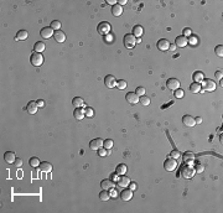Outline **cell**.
<instances>
[{
	"instance_id": "1",
	"label": "cell",
	"mask_w": 223,
	"mask_h": 213,
	"mask_svg": "<svg viewBox=\"0 0 223 213\" xmlns=\"http://www.w3.org/2000/svg\"><path fill=\"white\" fill-rule=\"evenodd\" d=\"M178 176H182L183 178H192L195 176V168L193 166L190 165H182L180 168V172H178Z\"/></svg>"
},
{
	"instance_id": "2",
	"label": "cell",
	"mask_w": 223,
	"mask_h": 213,
	"mask_svg": "<svg viewBox=\"0 0 223 213\" xmlns=\"http://www.w3.org/2000/svg\"><path fill=\"white\" fill-rule=\"evenodd\" d=\"M135 45H136V38H135L134 35L128 34V35L124 36V46H125L127 48H133Z\"/></svg>"
},
{
	"instance_id": "3",
	"label": "cell",
	"mask_w": 223,
	"mask_h": 213,
	"mask_svg": "<svg viewBox=\"0 0 223 213\" xmlns=\"http://www.w3.org/2000/svg\"><path fill=\"white\" fill-rule=\"evenodd\" d=\"M30 62H31L32 66H35V67L41 66V64L43 63L42 54H41V53H37V52H34V53L31 54V58H30Z\"/></svg>"
},
{
	"instance_id": "4",
	"label": "cell",
	"mask_w": 223,
	"mask_h": 213,
	"mask_svg": "<svg viewBox=\"0 0 223 213\" xmlns=\"http://www.w3.org/2000/svg\"><path fill=\"white\" fill-rule=\"evenodd\" d=\"M201 87L205 92H213L216 89V83L211 81V79H203Z\"/></svg>"
},
{
	"instance_id": "5",
	"label": "cell",
	"mask_w": 223,
	"mask_h": 213,
	"mask_svg": "<svg viewBox=\"0 0 223 213\" xmlns=\"http://www.w3.org/2000/svg\"><path fill=\"white\" fill-rule=\"evenodd\" d=\"M176 166H177V162H176L175 159H172V157H168L167 160L164 162V167H165V170H166V171H170V172L175 170Z\"/></svg>"
},
{
	"instance_id": "6",
	"label": "cell",
	"mask_w": 223,
	"mask_h": 213,
	"mask_svg": "<svg viewBox=\"0 0 223 213\" xmlns=\"http://www.w3.org/2000/svg\"><path fill=\"white\" fill-rule=\"evenodd\" d=\"M166 87L170 89V91H176V89L180 88V82H178V79H176V78H170L166 82Z\"/></svg>"
},
{
	"instance_id": "7",
	"label": "cell",
	"mask_w": 223,
	"mask_h": 213,
	"mask_svg": "<svg viewBox=\"0 0 223 213\" xmlns=\"http://www.w3.org/2000/svg\"><path fill=\"white\" fill-rule=\"evenodd\" d=\"M125 98H127V102L130 103V104H138L139 99H140V97H139L135 92H129L125 96Z\"/></svg>"
},
{
	"instance_id": "8",
	"label": "cell",
	"mask_w": 223,
	"mask_h": 213,
	"mask_svg": "<svg viewBox=\"0 0 223 213\" xmlns=\"http://www.w3.org/2000/svg\"><path fill=\"white\" fill-rule=\"evenodd\" d=\"M98 32L99 34H101V35H107L109 31H110V25H109L108 22H106V21H104V22H101V24H99L98 25Z\"/></svg>"
},
{
	"instance_id": "9",
	"label": "cell",
	"mask_w": 223,
	"mask_h": 213,
	"mask_svg": "<svg viewBox=\"0 0 223 213\" xmlns=\"http://www.w3.org/2000/svg\"><path fill=\"white\" fill-rule=\"evenodd\" d=\"M101 186H102L103 190L108 191V190H113V188L115 187V183H114V181L110 180V178H106V180H103L101 182Z\"/></svg>"
},
{
	"instance_id": "10",
	"label": "cell",
	"mask_w": 223,
	"mask_h": 213,
	"mask_svg": "<svg viewBox=\"0 0 223 213\" xmlns=\"http://www.w3.org/2000/svg\"><path fill=\"white\" fill-rule=\"evenodd\" d=\"M104 84H106L107 88H114L117 86V81H115V77H113L112 74H109L104 78Z\"/></svg>"
},
{
	"instance_id": "11",
	"label": "cell",
	"mask_w": 223,
	"mask_h": 213,
	"mask_svg": "<svg viewBox=\"0 0 223 213\" xmlns=\"http://www.w3.org/2000/svg\"><path fill=\"white\" fill-rule=\"evenodd\" d=\"M182 123L185 126H188V128H192L196 125V122H195V118L191 117V115H185L182 118Z\"/></svg>"
},
{
	"instance_id": "12",
	"label": "cell",
	"mask_w": 223,
	"mask_h": 213,
	"mask_svg": "<svg viewBox=\"0 0 223 213\" xmlns=\"http://www.w3.org/2000/svg\"><path fill=\"white\" fill-rule=\"evenodd\" d=\"M187 43H188V40H187V37L183 36V35L182 36L176 37V40H175V46L176 47H186Z\"/></svg>"
},
{
	"instance_id": "13",
	"label": "cell",
	"mask_w": 223,
	"mask_h": 213,
	"mask_svg": "<svg viewBox=\"0 0 223 213\" xmlns=\"http://www.w3.org/2000/svg\"><path fill=\"white\" fill-rule=\"evenodd\" d=\"M89 146H91L92 150H99L101 147H103V140L102 139H93L89 142Z\"/></svg>"
},
{
	"instance_id": "14",
	"label": "cell",
	"mask_w": 223,
	"mask_h": 213,
	"mask_svg": "<svg viewBox=\"0 0 223 213\" xmlns=\"http://www.w3.org/2000/svg\"><path fill=\"white\" fill-rule=\"evenodd\" d=\"M182 160H183V162L186 163V165H191V163L195 161V155H193L192 152H190V151H187V152H185L183 154V156H182Z\"/></svg>"
},
{
	"instance_id": "15",
	"label": "cell",
	"mask_w": 223,
	"mask_h": 213,
	"mask_svg": "<svg viewBox=\"0 0 223 213\" xmlns=\"http://www.w3.org/2000/svg\"><path fill=\"white\" fill-rule=\"evenodd\" d=\"M120 197H122V200L123 201H130L131 198H133V191L130 190V188H127V190H123L122 193H120Z\"/></svg>"
},
{
	"instance_id": "16",
	"label": "cell",
	"mask_w": 223,
	"mask_h": 213,
	"mask_svg": "<svg viewBox=\"0 0 223 213\" xmlns=\"http://www.w3.org/2000/svg\"><path fill=\"white\" fill-rule=\"evenodd\" d=\"M41 37H43V38H50V37H52V35L55 34L53 32V30H52V27H43L42 30H41Z\"/></svg>"
},
{
	"instance_id": "17",
	"label": "cell",
	"mask_w": 223,
	"mask_h": 213,
	"mask_svg": "<svg viewBox=\"0 0 223 213\" xmlns=\"http://www.w3.org/2000/svg\"><path fill=\"white\" fill-rule=\"evenodd\" d=\"M53 37H55V40H56L57 42H61V43L66 41V35H64V32H62L61 30H58V31L55 32Z\"/></svg>"
},
{
	"instance_id": "18",
	"label": "cell",
	"mask_w": 223,
	"mask_h": 213,
	"mask_svg": "<svg viewBox=\"0 0 223 213\" xmlns=\"http://www.w3.org/2000/svg\"><path fill=\"white\" fill-rule=\"evenodd\" d=\"M168 47H170V42H168L167 40L162 38L157 42V48L160 50V51H166V50H168Z\"/></svg>"
},
{
	"instance_id": "19",
	"label": "cell",
	"mask_w": 223,
	"mask_h": 213,
	"mask_svg": "<svg viewBox=\"0 0 223 213\" xmlns=\"http://www.w3.org/2000/svg\"><path fill=\"white\" fill-rule=\"evenodd\" d=\"M4 159H5V161H6L8 163H14L15 160H16V156H15V154L13 151H8V152H5Z\"/></svg>"
},
{
	"instance_id": "20",
	"label": "cell",
	"mask_w": 223,
	"mask_h": 213,
	"mask_svg": "<svg viewBox=\"0 0 223 213\" xmlns=\"http://www.w3.org/2000/svg\"><path fill=\"white\" fill-rule=\"evenodd\" d=\"M73 115H74V118H76L77 120H82V119L86 117V114H84V109H82V108H76V109H74Z\"/></svg>"
},
{
	"instance_id": "21",
	"label": "cell",
	"mask_w": 223,
	"mask_h": 213,
	"mask_svg": "<svg viewBox=\"0 0 223 213\" xmlns=\"http://www.w3.org/2000/svg\"><path fill=\"white\" fill-rule=\"evenodd\" d=\"M37 103L36 102H30L29 104H27V107H26V110H27V113L29 114H35L37 112Z\"/></svg>"
},
{
	"instance_id": "22",
	"label": "cell",
	"mask_w": 223,
	"mask_h": 213,
	"mask_svg": "<svg viewBox=\"0 0 223 213\" xmlns=\"http://www.w3.org/2000/svg\"><path fill=\"white\" fill-rule=\"evenodd\" d=\"M72 105L76 107V108L84 107V101H83L81 97H74V98L72 99Z\"/></svg>"
},
{
	"instance_id": "23",
	"label": "cell",
	"mask_w": 223,
	"mask_h": 213,
	"mask_svg": "<svg viewBox=\"0 0 223 213\" xmlns=\"http://www.w3.org/2000/svg\"><path fill=\"white\" fill-rule=\"evenodd\" d=\"M40 170H41L42 172H51L52 171V165L50 162H42V163H40Z\"/></svg>"
},
{
	"instance_id": "24",
	"label": "cell",
	"mask_w": 223,
	"mask_h": 213,
	"mask_svg": "<svg viewBox=\"0 0 223 213\" xmlns=\"http://www.w3.org/2000/svg\"><path fill=\"white\" fill-rule=\"evenodd\" d=\"M112 14L114 16H120L123 14V8L119 4H115L114 6H112Z\"/></svg>"
},
{
	"instance_id": "25",
	"label": "cell",
	"mask_w": 223,
	"mask_h": 213,
	"mask_svg": "<svg viewBox=\"0 0 223 213\" xmlns=\"http://www.w3.org/2000/svg\"><path fill=\"white\" fill-rule=\"evenodd\" d=\"M129 183H130V180H129L127 176H124V175L118 180V186H120V187H128Z\"/></svg>"
},
{
	"instance_id": "26",
	"label": "cell",
	"mask_w": 223,
	"mask_h": 213,
	"mask_svg": "<svg viewBox=\"0 0 223 213\" xmlns=\"http://www.w3.org/2000/svg\"><path fill=\"white\" fill-rule=\"evenodd\" d=\"M29 37V34L26 30H20V31L16 34V37H15V40L16 41H20V40H26Z\"/></svg>"
},
{
	"instance_id": "27",
	"label": "cell",
	"mask_w": 223,
	"mask_h": 213,
	"mask_svg": "<svg viewBox=\"0 0 223 213\" xmlns=\"http://www.w3.org/2000/svg\"><path fill=\"white\" fill-rule=\"evenodd\" d=\"M193 79H195L196 83H201L203 79H205V74H203L201 71H197L193 73Z\"/></svg>"
},
{
	"instance_id": "28",
	"label": "cell",
	"mask_w": 223,
	"mask_h": 213,
	"mask_svg": "<svg viewBox=\"0 0 223 213\" xmlns=\"http://www.w3.org/2000/svg\"><path fill=\"white\" fill-rule=\"evenodd\" d=\"M45 48H46V46H45V43H43L42 41H38V42H36V43H35V46H34L35 52H37V53L42 52Z\"/></svg>"
},
{
	"instance_id": "29",
	"label": "cell",
	"mask_w": 223,
	"mask_h": 213,
	"mask_svg": "<svg viewBox=\"0 0 223 213\" xmlns=\"http://www.w3.org/2000/svg\"><path fill=\"white\" fill-rule=\"evenodd\" d=\"M115 172H117V175H119V176L125 175V172H127V166L124 165V163H120V165H118V166H117Z\"/></svg>"
},
{
	"instance_id": "30",
	"label": "cell",
	"mask_w": 223,
	"mask_h": 213,
	"mask_svg": "<svg viewBox=\"0 0 223 213\" xmlns=\"http://www.w3.org/2000/svg\"><path fill=\"white\" fill-rule=\"evenodd\" d=\"M143 32H144V30H143V27L140 26V25H136V26L133 29V35L135 37H140L143 35Z\"/></svg>"
},
{
	"instance_id": "31",
	"label": "cell",
	"mask_w": 223,
	"mask_h": 213,
	"mask_svg": "<svg viewBox=\"0 0 223 213\" xmlns=\"http://www.w3.org/2000/svg\"><path fill=\"white\" fill-rule=\"evenodd\" d=\"M201 83H192L191 84V86H190V91L192 92V93H198V92H200L201 91Z\"/></svg>"
},
{
	"instance_id": "32",
	"label": "cell",
	"mask_w": 223,
	"mask_h": 213,
	"mask_svg": "<svg viewBox=\"0 0 223 213\" xmlns=\"http://www.w3.org/2000/svg\"><path fill=\"white\" fill-rule=\"evenodd\" d=\"M99 198H101L102 201H108L109 198H110V193H109L107 190H103L101 193H99Z\"/></svg>"
},
{
	"instance_id": "33",
	"label": "cell",
	"mask_w": 223,
	"mask_h": 213,
	"mask_svg": "<svg viewBox=\"0 0 223 213\" xmlns=\"http://www.w3.org/2000/svg\"><path fill=\"white\" fill-rule=\"evenodd\" d=\"M139 103H140L141 105H144V107H148L149 104H150V98L146 97V96H141L140 99H139Z\"/></svg>"
},
{
	"instance_id": "34",
	"label": "cell",
	"mask_w": 223,
	"mask_h": 213,
	"mask_svg": "<svg viewBox=\"0 0 223 213\" xmlns=\"http://www.w3.org/2000/svg\"><path fill=\"white\" fill-rule=\"evenodd\" d=\"M113 145H114V142H113L112 139H107V140L103 141V147L107 149V150H108V149H112Z\"/></svg>"
},
{
	"instance_id": "35",
	"label": "cell",
	"mask_w": 223,
	"mask_h": 213,
	"mask_svg": "<svg viewBox=\"0 0 223 213\" xmlns=\"http://www.w3.org/2000/svg\"><path fill=\"white\" fill-rule=\"evenodd\" d=\"M29 163H30V166L31 167H38L40 166V160L37 157H32V159H30Z\"/></svg>"
},
{
	"instance_id": "36",
	"label": "cell",
	"mask_w": 223,
	"mask_h": 213,
	"mask_svg": "<svg viewBox=\"0 0 223 213\" xmlns=\"http://www.w3.org/2000/svg\"><path fill=\"white\" fill-rule=\"evenodd\" d=\"M50 27H52V30H55V31H58L59 27H61V22L57 21V20H55V21L51 22V26Z\"/></svg>"
},
{
	"instance_id": "37",
	"label": "cell",
	"mask_w": 223,
	"mask_h": 213,
	"mask_svg": "<svg viewBox=\"0 0 223 213\" xmlns=\"http://www.w3.org/2000/svg\"><path fill=\"white\" fill-rule=\"evenodd\" d=\"M215 52L218 57H223V46L222 45H220V46H217L216 50H215Z\"/></svg>"
},
{
	"instance_id": "38",
	"label": "cell",
	"mask_w": 223,
	"mask_h": 213,
	"mask_svg": "<svg viewBox=\"0 0 223 213\" xmlns=\"http://www.w3.org/2000/svg\"><path fill=\"white\" fill-rule=\"evenodd\" d=\"M84 114H86V117L92 118L94 115V112H93L92 108H86V109H84Z\"/></svg>"
},
{
	"instance_id": "39",
	"label": "cell",
	"mask_w": 223,
	"mask_h": 213,
	"mask_svg": "<svg viewBox=\"0 0 223 213\" xmlns=\"http://www.w3.org/2000/svg\"><path fill=\"white\" fill-rule=\"evenodd\" d=\"M170 157H172V159H178V157H181V154H180V151L178 150H172L171 151V154H170Z\"/></svg>"
},
{
	"instance_id": "40",
	"label": "cell",
	"mask_w": 223,
	"mask_h": 213,
	"mask_svg": "<svg viewBox=\"0 0 223 213\" xmlns=\"http://www.w3.org/2000/svg\"><path fill=\"white\" fill-rule=\"evenodd\" d=\"M183 96H185V92H183L181 88H178V89H176V91H175V97H176V98L180 99V98H182Z\"/></svg>"
},
{
	"instance_id": "41",
	"label": "cell",
	"mask_w": 223,
	"mask_h": 213,
	"mask_svg": "<svg viewBox=\"0 0 223 213\" xmlns=\"http://www.w3.org/2000/svg\"><path fill=\"white\" fill-rule=\"evenodd\" d=\"M195 172H203L205 171V166L202 165V163H197V165H195Z\"/></svg>"
},
{
	"instance_id": "42",
	"label": "cell",
	"mask_w": 223,
	"mask_h": 213,
	"mask_svg": "<svg viewBox=\"0 0 223 213\" xmlns=\"http://www.w3.org/2000/svg\"><path fill=\"white\" fill-rule=\"evenodd\" d=\"M139 97H141V96H145V88L144 87H138L136 88V92H135Z\"/></svg>"
},
{
	"instance_id": "43",
	"label": "cell",
	"mask_w": 223,
	"mask_h": 213,
	"mask_svg": "<svg viewBox=\"0 0 223 213\" xmlns=\"http://www.w3.org/2000/svg\"><path fill=\"white\" fill-rule=\"evenodd\" d=\"M117 87H118L119 89H125V88H127V82H125V81H119V82L117 83Z\"/></svg>"
},
{
	"instance_id": "44",
	"label": "cell",
	"mask_w": 223,
	"mask_h": 213,
	"mask_svg": "<svg viewBox=\"0 0 223 213\" xmlns=\"http://www.w3.org/2000/svg\"><path fill=\"white\" fill-rule=\"evenodd\" d=\"M98 155H99V156H107V149L101 147V149L98 150Z\"/></svg>"
},
{
	"instance_id": "45",
	"label": "cell",
	"mask_w": 223,
	"mask_h": 213,
	"mask_svg": "<svg viewBox=\"0 0 223 213\" xmlns=\"http://www.w3.org/2000/svg\"><path fill=\"white\" fill-rule=\"evenodd\" d=\"M14 165L16 166V167H21V166H22V160H21V159H19V157H16V160H15Z\"/></svg>"
},
{
	"instance_id": "46",
	"label": "cell",
	"mask_w": 223,
	"mask_h": 213,
	"mask_svg": "<svg viewBox=\"0 0 223 213\" xmlns=\"http://www.w3.org/2000/svg\"><path fill=\"white\" fill-rule=\"evenodd\" d=\"M215 77H216L217 79H220V81H221L222 77H223V73H222V71H217V72L215 73Z\"/></svg>"
},
{
	"instance_id": "47",
	"label": "cell",
	"mask_w": 223,
	"mask_h": 213,
	"mask_svg": "<svg viewBox=\"0 0 223 213\" xmlns=\"http://www.w3.org/2000/svg\"><path fill=\"white\" fill-rule=\"evenodd\" d=\"M128 187L130 188L131 191H134V190H136V187H138V186H136V183H135V182H130V183H129V186H128Z\"/></svg>"
},
{
	"instance_id": "48",
	"label": "cell",
	"mask_w": 223,
	"mask_h": 213,
	"mask_svg": "<svg viewBox=\"0 0 223 213\" xmlns=\"http://www.w3.org/2000/svg\"><path fill=\"white\" fill-rule=\"evenodd\" d=\"M36 103H37V107H38V108H43V107H45V102L42 101V99H40V101H37Z\"/></svg>"
},
{
	"instance_id": "49",
	"label": "cell",
	"mask_w": 223,
	"mask_h": 213,
	"mask_svg": "<svg viewBox=\"0 0 223 213\" xmlns=\"http://www.w3.org/2000/svg\"><path fill=\"white\" fill-rule=\"evenodd\" d=\"M188 35H191V30L190 29H185V31H183V36H188Z\"/></svg>"
},
{
	"instance_id": "50",
	"label": "cell",
	"mask_w": 223,
	"mask_h": 213,
	"mask_svg": "<svg viewBox=\"0 0 223 213\" xmlns=\"http://www.w3.org/2000/svg\"><path fill=\"white\" fill-rule=\"evenodd\" d=\"M107 3H108L109 5H113V6H114L115 4H118V3L115 1V0H107Z\"/></svg>"
},
{
	"instance_id": "51",
	"label": "cell",
	"mask_w": 223,
	"mask_h": 213,
	"mask_svg": "<svg viewBox=\"0 0 223 213\" xmlns=\"http://www.w3.org/2000/svg\"><path fill=\"white\" fill-rule=\"evenodd\" d=\"M195 122H196V124H201V123H202V118H201V117H197V118L195 119Z\"/></svg>"
},
{
	"instance_id": "52",
	"label": "cell",
	"mask_w": 223,
	"mask_h": 213,
	"mask_svg": "<svg viewBox=\"0 0 223 213\" xmlns=\"http://www.w3.org/2000/svg\"><path fill=\"white\" fill-rule=\"evenodd\" d=\"M118 4L120 5V6H123V5H125V4H127V0H119Z\"/></svg>"
},
{
	"instance_id": "53",
	"label": "cell",
	"mask_w": 223,
	"mask_h": 213,
	"mask_svg": "<svg viewBox=\"0 0 223 213\" xmlns=\"http://www.w3.org/2000/svg\"><path fill=\"white\" fill-rule=\"evenodd\" d=\"M197 42V40H196V37L195 36H192V38L190 40V43H196Z\"/></svg>"
},
{
	"instance_id": "54",
	"label": "cell",
	"mask_w": 223,
	"mask_h": 213,
	"mask_svg": "<svg viewBox=\"0 0 223 213\" xmlns=\"http://www.w3.org/2000/svg\"><path fill=\"white\" fill-rule=\"evenodd\" d=\"M175 48H176L175 45H170V47H168V50H172V51H173V50H175Z\"/></svg>"
}]
</instances>
